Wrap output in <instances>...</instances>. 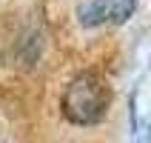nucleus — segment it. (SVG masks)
I'll list each match as a JSON object with an SVG mask.
<instances>
[{
  "label": "nucleus",
  "mask_w": 151,
  "mask_h": 143,
  "mask_svg": "<svg viewBox=\"0 0 151 143\" xmlns=\"http://www.w3.org/2000/svg\"><path fill=\"white\" fill-rule=\"evenodd\" d=\"M109 100H111V92H109V86L103 83V77H97L94 72H83L66 86L60 109H63L68 123L94 126V123H100L106 118Z\"/></svg>",
  "instance_id": "obj_1"
},
{
  "label": "nucleus",
  "mask_w": 151,
  "mask_h": 143,
  "mask_svg": "<svg viewBox=\"0 0 151 143\" xmlns=\"http://www.w3.org/2000/svg\"><path fill=\"white\" fill-rule=\"evenodd\" d=\"M134 3L137 0H80L77 17L88 29L103 23H126L134 12Z\"/></svg>",
  "instance_id": "obj_2"
},
{
  "label": "nucleus",
  "mask_w": 151,
  "mask_h": 143,
  "mask_svg": "<svg viewBox=\"0 0 151 143\" xmlns=\"http://www.w3.org/2000/svg\"><path fill=\"white\" fill-rule=\"evenodd\" d=\"M43 52V34L40 32H26L20 40H17V57L23 60L26 66H32V63H37V57H40Z\"/></svg>",
  "instance_id": "obj_3"
}]
</instances>
